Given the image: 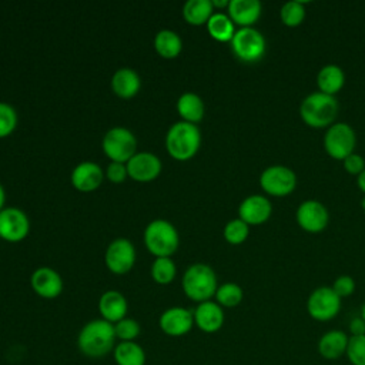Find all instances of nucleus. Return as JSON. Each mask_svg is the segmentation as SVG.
Here are the masks:
<instances>
[{
	"label": "nucleus",
	"instance_id": "obj_15",
	"mask_svg": "<svg viewBox=\"0 0 365 365\" xmlns=\"http://www.w3.org/2000/svg\"><path fill=\"white\" fill-rule=\"evenodd\" d=\"M272 214V204L265 195L252 194L244 198L238 207L240 218L248 225H259Z\"/></svg>",
	"mask_w": 365,
	"mask_h": 365
},
{
	"label": "nucleus",
	"instance_id": "obj_27",
	"mask_svg": "<svg viewBox=\"0 0 365 365\" xmlns=\"http://www.w3.org/2000/svg\"><path fill=\"white\" fill-rule=\"evenodd\" d=\"M214 6L211 0H188L184 3L182 16L184 19L194 26L207 24L208 19L212 16Z\"/></svg>",
	"mask_w": 365,
	"mask_h": 365
},
{
	"label": "nucleus",
	"instance_id": "obj_39",
	"mask_svg": "<svg viewBox=\"0 0 365 365\" xmlns=\"http://www.w3.org/2000/svg\"><path fill=\"white\" fill-rule=\"evenodd\" d=\"M106 174H107V178L111 182H123L125 180V177H127V167L123 163L111 161L107 165Z\"/></svg>",
	"mask_w": 365,
	"mask_h": 365
},
{
	"label": "nucleus",
	"instance_id": "obj_11",
	"mask_svg": "<svg viewBox=\"0 0 365 365\" xmlns=\"http://www.w3.org/2000/svg\"><path fill=\"white\" fill-rule=\"evenodd\" d=\"M295 220L304 231L317 234L327 228L329 222V212L321 201L305 200L298 205Z\"/></svg>",
	"mask_w": 365,
	"mask_h": 365
},
{
	"label": "nucleus",
	"instance_id": "obj_37",
	"mask_svg": "<svg viewBox=\"0 0 365 365\" xmlns=\"http://www.w3.org/2000/svg\"><path fill=\"white\" fill-rule=\"evenodd\" d=\"M331 288L341 299L351 297L355 292V279L351 275H339Z\"/></svg>",
	"mask_w": 365,
	"mask_h": 365
},
{
	"label": "nucleus",
	"instance_id": "obj_31",
	"mask_svg": "<svg viewBox=\"0 0 365 365\" xmlns=\"http://www.w3.org/2000/svg\"><path fill=\"white\" fill-rule=\"evenodd\" d=\"M244 298L242 288L235 282H225L220 285L215 291L217 304L225 308H234L241 304Z\"/></svg>",
	"mask_w": 365,
	"mask_h": 365
},
{
	"label": "nucleus",
	"instance_id": "obj_45",
	"mask_svg": "<svg viewBox=\"0 0 365 365\" xmlns=\"http://www.w3.org/2000/svg\"><path fill=\"white\" fill-rule=\"evenodd\" d=\"M361 205H362V208H364V210H365V197H364V198H362V201H361Z\"/></svg>",
	"mask_w": 365,
	"mask_h": 365
},
{
	"label": "nucleus",
	"instance_id": "obj_2",
	"mask_svg": "<svg viewBox=\"0 0 365 365\" xmlns=\"http://www.w3.org/2000/svg\"><path fill=\"white\" fill-rule=\"evenodd\" d=\"M339 111V104L335 96L321 91L308 94L299 106L302 121L312 128H328L334 124Z\"/></svg>",
	"mask_w": 365,
	"mask_h": 365
},
{
	"label": "nucleus",
	"instance_id": "obj_17",
	"mask_svg": "<svg viewBox=\"0 0 365 365\" xmlns=\"http://www.w3.org/2000/svg\"><path fill=\"white\" fill-rule=\"evenodd\" d=\"M194 324L207 334H214L221 329L224 324L222 307L214 301H204L197 305L192 312Z\"/></svg>",
	"mask_w": 365,
	"mask_h": 365
},
{
	"label": "nucleus",
	"instance_id": "obj_5",
	"mask_svg": "<svg viewBox=\"0 0 365 365\" xmlns=\"http://www.w3.org/2000/svg\"><path fill=\"white\" fill-rule=\"evenodd\" d=\"M144 241L148 251L158 257H170L178 247V232L165 220L151 221L144 231Z\"/></svg>",
	"mask_w": 365,
	"mask_h": 365
},
{
	"label": "nucleus",
	"instance_id": "obj_16",
	"mask_svg": "<svg viewBox=\"0 0 365 365\" xmlns=\"http://www.w3.org/2000/svg\"><path fill=\"white\" fill-rule=\"evenodd\" d=\"M127 174L137 181H150L161 171V161L153 153H137L125 164Z\"/></svg>",
	"mask_w": 365,
	"mask_h": 365
},
{
	"label": "nucleus",
	"instance_id": "obj_6",
	"mask_svg": "<svg viewBox=\"0 0 365 365\" xmlns=\"http://www.w3.org/2000/svg\"><path fill=\"white\" fill-rule=\"evenodd\" d=\"M234 54L245 63H255L265 54L267 41L264 34L254 27H240L231 38Z\"/></svg>",
	"mask_w": 365,
	"mask_h": 365
},
{
	"label": "nucleus",
	"instance_id": "obj_41",
	"mask_svg": "<svg viewBox=\"0 0 365 365\" xmlns=\"http://www.w3.org/2000/svg\"><path fill=\"white\" fill-rule=\"evenodd\" d=\"M356 184H358L359 190L365 194V170L356 177Z\"/></svg>",
	"mask_w": 365,
	"mask_h": 365
},
{
	"label": "nucleus",
	"instance_id": "obj_7",
	"mask_svg": "<svg viewBox=\"0 0 365 365\" xmlns=\"http://www.w3.org/2000/svg\"><path fill=\"white\" fill-rule=\"evenodd\" d=\"M356 145V134L348 123H334L324 135V148L327 154L335 160H344L354 153Z\"/></svg>",
	"mask_w": 365,
	"mask_h": 365
},
{
	"label": "nucleus",
	"instance_id": "obj_30",
	"mask_svg": "<svg viewBox=\"0 0 365 365\" xmlns=\"http://www.w3.org/2000/svg\"><path fill=\"white\" fill-rule=\"evenodd\" d=\"M305 3L299 0H289L281 6L279 17L284 26L297 27L305 19Z\"/></svg>",
	"mask_w": 365,
	"mask_h": 365
},
{
	"label": "nucleus",
	"instance_id": "obj_36",
	"mask_svg": "<svg viewBox=\"0 0 365 365\" xmlns=\"http://www.w3.org/2000/svg\"><path fill=\"white\" fill-rule=\"evenodd\" d=\"M17 124V113L16 110L7 104L0 101V137L9 135Z\"/></svg>",
	"mask_w": 365,
	"mask_h": 365
},
{
	"label": "nucleus",
	"instance_id": "obj_10",
	"mask_svg": "<svg viewBox=\"0 0 365 365\" xmlns=\"http://www.w3.org/2000/svg\"><path fill=\"white\" fill-rule=\"evenodd\" d=\"M341 309V298L331 287L322 285L315 288L307 299L308 315L319 322H327L338 315Z\"/></svg>",
	"mask_w": 365,
	"mask_h": 365
},
{
	"label": "nucleus",
	"instance_id": "obj_40",
	"mask_svg": "<svg viewBox=\"0 0 365 365\" xmlns=\"http://www.w3.org/2000/svg\"><path fill=\"white\" fill-rule=\"evenodd\" d=\"M349 332L351 336H359V335H365V321L362 319V317H355L349 321Z\"/></svg>",
	"mask_w": 365,
	"mask_h": 365
},
{
	"label": "nucleus",
	"instance_id": "obj_1",
	"mask_svg": "<svg viewBox=\"0 0 365 365\" xmlns=\"http://www.w3.org/2000/svg\"><path fill=\"white\" fill-rule=\"evenodd\" d=\"M114 324L106 319H91L78 332L77 346L88 358H101L115 346Z\"/></svg>",
	"mask_w": 365,
	"mask_h": 365
},
{
	"label": "nucleus",
	"instance_id": "obj_42",
	"mask_svg": "<svg viewBox=\"0 0 365 365\" xmlns=\"http://www.w3.org/2000/svg\"><path fill=\"white\" fill-rule=\"evenodd\" d=\"M4 200H6V192H4V188H3V185L0 184V211L3 210V205H4Z\"/></svg>",
	"mask_w": 365,
	"mask_h": 365
},
{
	"label": "nucleus",
	"instance_id": "obj_32",
	"mask_svg": "<svg viewBox=\"0 0 365 365\" xmlns=\"http://www.w3.org/2000/svg\"><path fill=\"white\" fill-rule=\"evenodd\" d=\"M175 264L170 257H158L151 267V277L158 284H168L175 277Z\"/></svg>",
	"mask_w": 365,
	"mask_h": 365
},
{
	"label": "nucleus",
	"instance_id": "obj_35",
	"mask_svg": "<svg viewBox=\"0 0 365 365\" xmlns=\"http://www.w3.org/2000/svg\"><path fill=\"white\" fill-rule=\"evenodd\" d=\"M345 355L351 365H365V335L349 336Z\"/></svg>",
	"mask_w": 365,
	"mask_h": 365
},
{
	"label": "nucleus",
	"instance_id": "obj_43",
	"mask_svg": "<svg viewBox=\"0 0 365 365\" xmlns=\"http://www.w3.org/2000/svg\"><path fill=\"white\" fill-rule=\"evenodd\" d=\"M228 4H230L228 0H212V6H217V7H224V6L228 7Z\"/></svg>",
	"mask_w": 365,
	"mask_h": 365
},
{
	"label": "nucleus",
	"instance_id": "obj_18",
	"mask_svg": "<svg viewBox=\"0 0 365 365\" xmlns=\"http://www.w3.org/2000/svg\"><path fill=\"white\" fill-rule=\"evenodd\" d=\"M31 287L43 298H56L63 291V279L57 271L48 267L37 268L31 275Z\"/></svg>",
	"mask_w": 365,
	"mask_h": 365
},
{
	"label": "nucleus",
	"instance_id": "obj_29",
	"mask_svg": "<svg viewBox=\"0 0 365 365\" xmlns=\"http://www.w3.org/2000/svg\"><path fill=\"white\" fill-rule=\"evenodd\" d=\"M154 47L165 58H173L175 57L182 47V41L180 36L168 29L160 30L155 37H154Z\"/></svg>",
	"mask_w": 365,
	"mask_h": 365
},
{
	"label": "nucleus",
	"instance_id": "obj_9",
	"mask_svg": "<svg viewBox=\"0 0 365 365\" xmlns=\"http://www.w3.org/2000/svg\"><path fill=\"white\" fill-rule=\"evenodd\" d=\"M259 185L272 197H285L297 188V174L287 165H269L261 173Z\"/></svg>",
	"mask_w": 365,
	"mask_h": 365
},
{
	"label": "nucleus",
	"instance_id": "obj_8",
	"mask_svg": "<svg viewBox=\"0 0 365 365\" xmlns=\"http://www.w3.org/2000/svg\"><path fill=\"white\" fill-rule=\"evenodd\" d=\"M135 147L134 134L124 127L110 128L103 138V150L111 161L127 163L135 154Z\"/></svg>",
	"mask_w": 365,
	"mask_h": 365
},
{
	"label": "nucleus",
	"instance_id": "obj_4",
	"mask_svg": "<svg viewBox=\"0 0 365 365\" xmlns=\"http://www.w3.org/2000/svg\"><path fill=\"white\" fill-rule=\"evenodd\" d=\"M201 133L198 127L188 121L174 123L165 135L168 153L177 160L191 158L200 148Z\"/></svg>",
	"mask_w": 365,
	"mask_h": 365
},
{
	"label": "nucleus",
	"instance_id": "obj_21",
	"mask_svg": "<svg viewBox=\"0 0 365 365\" xmlns=\"http://www.w3.org/2000/svg\"><path fill=\"white\" fill-rule=\"evenodd\" d=\"M103 181L101 167L93 161H83L71 171V182L80 191L96 190Z\"/></svg>",
	"mask_w": 365,
	"mask_h": 365
},
{
	"label": "nucleus",
	"instance_id": "obj_23",
	"mask_svg": "<svg viewBox=\"0 0 365 365\" xmlns=\"http://www.w3.org/2000/svg\"><path fill=\"white\" fill-rule=\"evenodd\" d=\"M345 84V73L338 64H325L317 74V86L321 93L335 96Z\"/></svg>",
	"mask_w": 365,
	"mask_h": 365
},
{
	"label": "nucleus",
	"instance_id": "obj_19",
	"mask_svg": "<svg viewBox=\"0 0 365 365\" xmlns=\"http://www.w3.org/2000/svg\"><path fill=\"white\" fill-rule=\"evenodd\" d=\"M349 336L341 329H331L318 339V354L327 361H336L346 352Z\"/></svg>",
	"mask_w": 365,
	"mask_h": 365
},
{
	"label": "nucleus",
	"instance_id": "obj_14",
	"mask_svg": "<svg viewBox=\"0 0 365 365\" xmlns=\"http://www.w3.org/2000/svg\"><path fill=\"white\" fill-rule=\"evenodd\" d=\"M158 325L168 336H182L191 331L194 325V315L187 308L171 307L160 315Z\"/></svg>",
	"mask_w": 365,
	"mask_h": 365
},
{
	"label": "nucleus",
	"instance_id": "obj_28",
	"mask_svg": "<svg viewBox=\"0 0 365 365\" xmlns=\"http://www.w3.org/2000/svg\"><path fill=\"white\" fill-rule=\"evenodd\" d=\"M207 30L212 38L218 41H231L234 37V23L228 14L224 13H212V16L207 21Z\"/></svg>",
	"mask_w": 365,
	"mask_h": 365
},
{
	"label": "nucleus",
	"instance_id": "obj_13",
	"mask_svg": "<svg viewBox=\"0 0 365 365\" xmlns=\"http://www.w3.org/2000/svg\"><path fill=\"white\" fill-rule=\"evenodd\" d=\"M30 230L29 217L19 208L7 207L0 211V237L16 242L23 240Z\"/></svg>",
	"mask_w": 365,
	"mask_h": 365
},
{
	"label": "nucleus",
	"instance_id": "obj_33",
	"mask_svg": "<svg viewBox=\"0 0 365 365\" xmlns=\"http://www.w3.org/2000/svg\"><path fill=\"white\" fill-rule=\"evenodd\" d=\"M250 234V225L244 222L240 217L228 221L224 227V238L230 244H242Z\"/></svg>",
	"mask_w": 365,
	"mask_h": 365
},
{
	"label": "nucleus",
	"instance_id": "obj_22",
	"mask_svg": "<svg viewBox=\"0 0 365 365\" xmlns=\"http://www.w3.org/2000/svg\"><path fill=\"white\" fill-rule=\"evenodd\" d=\"M98 309L103 317V319L115 324L125 318L127 314V301L124 295L118 291L110 289L106 291L98 301Z\"/></svg>",
	"mask_w": 365,
	"mask_h": 365
},
{
	"label": "nucleus",
	"instance_id": "obj_26",
	"mask_svg": "<svg viewBox=\"0 0 365 365\" xmlns=\"http://www.w3.org/2000/svg\"><path fill=\"white\" fill-rule=\"evenodd\" d=\"M177 110L184 121L197 123L204 115V103L195 93H184L177 101Z\"/></svg>",
	"mask_w": 365,
	"mask_h": 365
},
{
	"label": "nucleus",
	"instance_id": "obj_25",
	"mask_svg": "<svg viewBox=\"0 0 365 365\" xmlns=\"http://www.w3.org/2000/svg\"><path fill=\"white\" fill-rule=\"evenodd\" d=\"M117 365H145V352L135 341H121L113 349Z\"/></svg>",
	"mask_w": 365,
	"mask_h": 365
},
{
	"label": "nucleus",
	"instance_id": "obj_34",
	"mask_svg": "<svg viewBox=\"0 0 365 365\" xmlns=\"http://www.w3.org/2000/svg\"><path fill=\"white\" fill-rule=\"evenodd\" d=\"M115 338L121 341H135L141 332L140 324L133 318H123L121 321L114 324Z\"/></svg>",
	"mask_w": 365,
	"mask_h": 365
},
{
	"label": "nucleus",
	"instance_id": "obj_12",
	"mask_svg": "<svg viewBox=\"0 0 365 365\" xmlns=\"http://www.w3.org/2000/svg\"><path fill=\"white\" fill-rule=\"evenodd\" d=\"M106 265L114 274H124L131 269L135 261V250L130 240L115 238L106 250Z\"/></svg>",
	"mask_w": 365,
	"mask_h": 365
},
{
	"label": "nucleus",
	"instance_id": "obj_3",
	"mask_svg": "<svg viewBox=\"0 0 365 365\" xmlns=\"http://www.w3.org/2000/svg\"><path fill=\"white\" fill-rule=\"evenodd\" d=\"M217 288V275L207 264H192L182 275L184 294L198 304L210 301L215 295Z\"/></svg>",
	"mask_w": 365,
	"mask_h": 365
},
{
	"label": "nucleus",
	"instance_id": "obj_20",
	"mask_svg": "<svg viewBox=\"0 0 365 365\" xmlns=\"http://www.w3.org/2000/svg\"><path fill=\"white\" fill-rule=\"evenodd\" d=\"M262 6L259 0H230L228 16L240 27H252L259 19Z\"/></svg>",
	"mask_w": 365,
	"mask_h": 365
},
{
	"label": "nucleus",
	"instance_id": "obj_38",
	"mask_svg": "<svg viewBox=\"0 0 365 365\" xmlns=\"http://www.w3.org/2000/svg\"><path fill=\"white\" fill-rule=\"evenodd\" d=\"M342 163H344L345 171L348 174H351V175H356L358 177L365 170V158L361 154L355 153V151L352 154H349L348 157H345L342 160Z\"/></svg>",
	"mask_w": 365,
	"mask_h": 365
},
{
	"label": "nucleus",
	"instance_id": "obj_24",
	"mask_svg": "<svg viewBox=\"0 0 365 365\" xmlns=\"http://www.w3.org/2000/svg\"><path fill=\"white\" fill-rule=\"evenodd\" d=\"M111 86L117 96L128 98V97H133L140 90L141 81L138 74L133 68L123 67L114 73L111 78Z\"/></svg>",
	"mask_w": 365,
	"mask_h": 365
},
{
	"label": "nucleus",
	"instance_id": "obj_44",
	"mask_svg": "<svg viewBox=\"0 0 365 365\" xmlns=\"http://www.w3.org/2000/svg\"><path fill=\"white\" fill-rule=\"evenodd\" d=\"M361 317H362V319L365 321V302H364L362 307H361Z\"/></svg>",
	"mask_w": 365,
	"mask_h": 365
}]
</instances>
